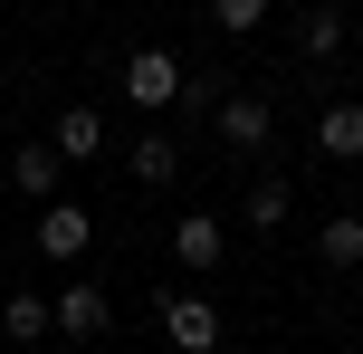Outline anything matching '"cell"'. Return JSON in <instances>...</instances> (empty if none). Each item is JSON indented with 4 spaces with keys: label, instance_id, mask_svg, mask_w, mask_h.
<instances>
[{
    "label": "cell",
    "instance_id": "cell-12",
    "mask_svg": "<svg viewBox=\"0 0 363 354\" xmlns=\"http://www.w3.org/2000/svg\"><path fill=\"white\" fill-rule=\"evenodd\" d=\"M315 259L325 268H363V211H335V221L315 230Z\"/></svg>",
    "mask_w": 363,
    "mask_h": 354
},
{
    "label": "cell",
    "instance_id": "cell-2",
    "mask_svg": "<svg viewBox=\"0 0 363 354\" xmlns=\"http://www.w3.org/2000/svg\"><path fill=\"white\" fill-rule=\"evenodd\" d=\"M115 87H125L144 115H163V106H182V57H172V48H134Z\"/></svg>",
    "mask_w": 363,
    "mask_h": 354
},
{
    "label": "cell",
    "instance_id": "cell-15",
    "mask_svg": "<svg viewBox=\"0 0 363 354\" xmlns=\"http://www.w3.org/2000/svg\"><path fill=\"white\" fill-rule=\"evenodd\" d=\"M211 29L220 38H258L268 29V0H211Z\"/></svg>",
    "mask_w": 363,
    "mask_h": 354
},
{
    "label": "cell",
    "instance_id": "cell-14",
    "mask_svg": "<svg viewBox=\"0 0 363 354\" xmlns=\"http://www.w3.org/2000/svg\"><path fill=\"white\" fill-rule=\"evenodd\" d=\"M287 211H296V192L277 182V172H258V182H249V211H239V221H249V230H277Z\"/></svg>",
    "mask_w": 363,
    "mask_h": 354
},
{
    "label": "cell",
    "instance_id": "cell-9",
    "mask_svg": "<svg viewBox=\"0 0 363 354\" xmlns=\"http://www.w3.org/2000/svg\"><path fill=\"white\" fill-rule=\"evenodd\" d=\"M57 172H67V163H57V153H48V144H19V153H10V192H29V201H38V211H48V201H57Z\"/></svg>",
    "mask_w": 363,
    "mask_h": 354
},
{
    "label": "cell",
    "instance_id": "cell-7",
    "mask_svg": "<svg viewBox=\"0 0 363 354\" xmlns=\"http://www.w3.org/2000/svg\"><path fill=\"white\" fill-rule=\"evenodd\" d=\"M345 38H354V19H345V10H325V0L287 19V48H296V57H335Z\"/></svg>",
    "mask_w": 363,
    "mask_h": 354
},
{
    "label": "cell",
    "instance_id": "cell-1",
    "mask_svg": "<svg viewBox=\"0 0 363 354\" xmlns=\"http://www.w3.org/2000/svg\"><path fill=\"white\" fill-rule=\"evenodd\" d=\"M106 326H115V306H106V287H96V278H67V287L48 297V336H67V345H96Z\"/></svg>",
    "mask_w": 363,
    "mask_h": 354
},
{
    "label": "cell",
    "instance_id": "cell-3",
    "mask_svg": "<svg viewBox=\"0 0 363 354\" xmlns=\"http://www.w3.org/2000/svg\"><path fill=\"white\" fill-rule=\"evenodd\" d=\"M153 306H163V336L182 354H220V306L201 297V287H172V297H153Z\"/></svg>",
    "mask_w": 363,
    "mask_h": 354
},
{
    "label": "cell",
    "instance_id": "cell-8",
    "mask_svg": "<svg viewBox=\"0 0 363 354\" xmlns=\"http://www.w3.org/2000/svg\"><path fill=\"white\" fill-rule=\"evenodd\" d=\"M125 163H134V182H144V192H163L172 172H182V144H172L163 125H144V134H134V153H125Z\"/></svg>",
    "mask_w": 363,
    "mask_h": 354
},
{
    "label": "cell",
    "instance_id": "cell-11",
    "mask_svg": "<svg viewBox=\"0 0 363 354\" xmlns=\"http://www.w3.org/2000/svg\"><path fill=\"white\" fill-rule=\"evenodd\" d=\"M96 144H106V115H96V106H67V115H57V134H48L57 163H86Z\"/></svg>",
    "mask_w": 363,
    "mask_h": 354
},
{
    "label": "cell",
    "instance_id": "cell-10",
    "mask_svg": "<svg viewBox=\"0 0 363 354\" xmlns=\"http://www.w3.org/2000/svg\"><path fill=\"white\" fill-rule=\"evenodd\" d=\"M315 153L325 163H363V106H325L315 115Z\"/></svg>",
    "mask_w": 363,
    "mask_h": 354
},
{
    "label": "cell",
    "instance_id": "cell-13",
    "mask_svg": "<svg viewBox=\"0 0 363 354\" xmlns=\"http://www.w3.org/2000/svg\"><path fill=\"white\" fill-rule=\"evenodd\" d=\"M0 336H10V345H38V336H48V297H29V287L0 297Z\"/></svg>",
    "mask_w": 363,
    "mask_h": 354
},
{
    "label": "cell",
    "instance_id": "cell-6",
    "mask_svg": "<svg viewBox=\"0 0 363 354\" xmlns=\"http://www.w3.org/2000/svg\"><path fill=\"white\" fill-rule=\"evenodd\" d=\"M172 259H182V268H220V259H230L220 211H182V221H172Z\"/></svg>",
    "mask_w": 363,
    "mask_h": 354
},
{
    "label": "cell",
    "instance_id": "cell-5",
    "mask_svg": "<svg viewBox=\"0 0 363 354\" xmlns=\"http://www.w3.org/2000/svg\"><path fill=\"white\" fill-rule=\"evenodd\" d=\"M211 125H220V144H230V153H268L277 106H268V96H220V115H211Z\"/></svg>",
    "mask_w": 363,
    "mask_h": 354
},
{
    "label": "cell",
    "instance_id": "cell-4",
    "mask_svg": "<svg viewBox=\"0 0 363 354\" xmlns=\"http://www.w3.org/2000/svg\"><path fill=\"white\" fill-rule=\"evenodd\" d=\"M29 240H38V259L77 268V259H86V240H96V221H86V201H48V211H38V230H29Z\"/></svg>",
    "mask_w": 363,
    "mask_h": 354
}]
</instances>
